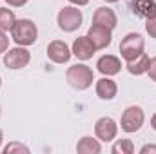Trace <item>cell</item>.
<instances>
[{
	"label": "cell",
	"instance_id": "8",
	"mask_svg": "<svg viewBox=\"0 0 156 154\" xmlns=\"http://www.w3.org/2000/svg\"><path fill=\"white\" fill-rule=\"evenodd\" d=\"M71 49L66 42L62 40H53L49 45H47V58L55 64H67L69 58H71Z\"/></svg>",
	"mask_w": 156,
	"mask_h": 154
},
{
	"label": "cell",
	"instance_id": "9",
	"mask_svg": "<svg viewBox=\"0 0 156 154\" xmlns=\"http://www.w3.org/2000/svg\"><path fill=\"white\" fill-rule=\"evenodd\" d=\"M87 38L93 42V45H94L96 49H105L107 45H111L113 35H111V29L93 24V26L89 27V31H87Z\"/></svg>",
	"mask_w": 156,
	"mask_h": 154
},
{
	"label": "cell",
	"instance_id": "25",
	"mask_svg": "<svg viewBox=\"0 0 156 154\" xmlns=\"http://www.w3.org/2000/svg\"><path fill=\"white\" fill-rule=\"evenodd\" d=\"M69 2H71L73 5H78V7H80V5H87V4H89V0H69Z\"/></svg>",
	"mask_w": 156,
	"mask_h": 154
},
{
	"label": "cell",
	"instance_id": "16",
	"mask_svg": "<svg viewBox=\"0 0 156 154\" xmlns=\"http://www.w3.org/2000/svg\"><path fill=\"white\" fill-rule=\"evenodd\" d=\"M76 152H80V154H100L102 152L100 140H94L93 136L80 138V142H78V145H76Z\"/></svg>",
	"mask_w": 156,
	"mask_h": 154
},
{
	"label": "cell",
	"instance_id": "28",
	"mask_svg": "<svg viewBox=\"0 0 156 154\" xmlns=\"http://www.w3.org/2000/svg\"><path fill=\"white\" fill-rule=\"evenodd\" d=\"M107 4H115V2H120V0H105Z\"/></svg>",
	"mask_w": 156,
	"mask_h": 154
},
{
	"label": "cell",
	"instance_id": "10",
	"mask_svg": "<svg viewBox=\"0 0 156 154\" xmlns=\"http://www.w3.org/2000/svg\"><path fill=\"white\" fill-rule=\"evenodd\" d=\"M94 51H96V47L93 45L91 40L87 38V35L85 37H78L73 42V47H71V53L76 56L78 60H89V58H93Z\"/></svg>",
	"mask_w": 156,
	"mask_h": 154
},
{
	"label": "cell",
	"instance_id": "3",
	"mask_svg": "<svg viewBox=\"0 0 156 154\" xmlns=\"http://www.w3.org/2000/svg\"><path fill=\"white\" fill-rule=\"evenodd\" d=\"M82 20H83V15L82 11L75 7V5H67L64 9L58 11V16H56V22H58V27L66 33H73L76 31L78 27L82 26Z\"/></svg>",
	"mask_w": 156,
	"mask_h": 154
},
{
	"label": "cell",
	"instance_id": "26",
	"mask_svg": "<svg viewBox=\"0 0 156 154\" xmlns=\"http://www.w3.org/2000/svg\"><path fill=\"white\" fill-rule=\"evenodd\" d=\"M151 127H153V129L156 131V113H154V116L151 118Z\"/></svg>",
	"mask_w": 156,
	"mask_h": 154
},
{
	"label": "cell",
	"instance_id": "2",
	"mask_svg": "<svg viewBox=\"0 0 156 154\" xmlns=\"http://www.w3.org/2000/svg\"><path fill=\"white\" fill-rule=\"evenodd\" d=\"M66 78L69 82V85L76 91H85L93 85L94 82V73L89 65L85 64H76V65H71L66 73Z\"/></svg>",
	"mask_w": 156,
	"mask_h": 154
},
{
	"label": "cell",
	"instance_id": "22",
	"mask_svg": "<svg viewBox=\"0 0 156 154\" xmlns=\"http://www.w3.org/2000/svg\"><path fill=\"white\" fill-rule=\"evenodd\" d=\"M147 75H149V78H151L153 82H156V56L149 60V69H147Z\"/></svg>",
	"mask_w": 156,
	"mask_h": 154
},
{
	"label": "cell",
	"instance_id": "13",
	"mask_svg": "<svg viewBox=\"0 0 156 154\" xmlns=\"http://www.w3.org/2000/svg\"><path fill=\"white\" fill-rule=\"evenodd\" d=\"M131 9L140 18H151L156 15V0H131Z\"/></svg>",
	"mask_w": 156,
	"mask_h": 154
},
{
	"label": "cell",
	"instance_id": "4",
	"mask_svg": "<svg viewBox=\"0 0 156 154\" xmlns=\"http://www.w3.org/2000/svg\"><path fill=\"white\" fill-rule=\"evenodd\" d=\"M144 49H145V42L142 38V35H138V33H129L120 42V54L125 62L142 54Z\"/></svg>",
	"mask_w": 156,
	"mask_h": 154
},
{
	"label": "cell",
	"instance_id": "6",
	"mask_svg": "<svg viewBox=\"0 0 156 154\" xmlns=\"http://www.w3.org/2000/svg\"><path fill=\"white\" fill-rule=\"evenodd\" d=\"M29 60H31V53H29L26 47H22V45H16V47L9 49V51L4 54V65H5L7 69H13V71L24 69V67L29 64Z\"/></svg>",
	"mask_w": 156,
	"mask_h": 154
},
{
	"label": "cell",
	"instance_id": "7",
	"mask_svg": "<svg viewBox=\"0 0 156 154\" xmlns=\"http://www.w3.org/2000/svg\"><path fill=\"white\" fill-rule=\"evenodd\" d=\"M94 134L100 142H113L118 134V125L116 121L109 116H104L100 120H96L94 123Z\"/></svg>",
	"mask_w": 156,
	"mask_h": 154
},
{
	"label": "cell",
	"instance_id": "19",
	"mask_svg": "<svg viewBox=\"0 0 156 154\" xmlns=\"http://www.w3.org/2000/svg\"><path fill=\"white\" fill-rule=\"evenodd\" d=\"M4 152H29V147H26L24 143H18V142H11V143H7L5 147H4Z\"/></svg>",
	"mask_w": 156,
	"mask_h": 154
},
{
	"label": "cell",
	"instance_id": "14",
	"mask_svg": "<svg viewBox=\"0 0 156 154\" xmlns=\"http://www.w3.org/2000/svg\"><path fill=\"white\" fill-rule=\"evenodd\" d=\"M116 93H118L116 82L111 80L109 76H104L96 82V94H98V98H102V100H113L116 96Z\"/></svg>",
	"mask_w": 156,
	"mask_h": 154
},
{
	"label": "cell",
	"instance_id": "1",
	"mask_svg": "<svg viewBox=\"0 0 156 154\" xmlns=\"http://www.w3.org/2000/svg\"><path fill=\"white\" fill-rule=\"evenodd\" d=\"M11 38L15 40L16 45H22V47H27V45H33L37 38H38V29H37V24L29 18H20L15 22L13 29H11Z\"/></svg>",
	"mask_w": 156,
	"mask_h": 154
},
{
	"label": "cell",
	"instance_id": "30",
	"mask_svg": "<svg viewBox=\"0 0 156 154\" xmlns=\"http://www.w3.org/2000/svg\"><path fill=\"white\" fill-rule=\"evenodd\" d=\"M0 85H2V78H0Z\"/></svg>",
	"mask_w": 156,
	"mask_h": 154
},
{
	"label": "cell",
	"instance_id": "21",
	"mask_svg": "<svg viewBox=\"0 0 156 154\" xmlns=\"http://www.w3.org/2000/svg\"><path fill=\"white\" fill-rule=\"evenodd\" d=\"M7 47H9V38H7V33L0 31V54H2V53H5V51H7Z\"/></svg>",
	"mask_w": 156,
	"mask_h": 154
},
{
	"label": "cell",
	"instance_id": "11",
	"mask_svg": "<svg viewBox=\"0 0 156 154\" xmlns=\"http://www.w3.org/2000/svg\"><path fill=\"white\" fill-rule=\"evenodd\" d=\"M93 24L96 26H102V27H107V29H115L118 24L116 13L111 9V7H98L93 15Z\"/></svg>",
	"mask_w": 156,
	"mask_h": 154
},
{
	"label": "cell",
	"instance_id": "5",
	"mask_svg": "<svg viewBox=\"0 0 156 154\" xmlns=\"http://www.w3.org/2000/svg\"><path fill=\"white\" fill-rule=\"evenodd\" d=\"M145 121V114H144V109L138 107V105H131L123 111V114L120 118V127L122 131L125 132H136L142 129Z\"/></svg>",
	"mask_w": 156,
	"mask_h": 154
},
{
	"label": "cell",
	"instance_id": "29",
	"mask_svg": "<svg viewBox=\"0 0 156 154\" xmlns=\"http://www.w3.org/2000/svg\"><path fill=\"white\" fill-rule=\"evenodd\" d=\"M0 116H2V107H0Z\"/></svg>",
	"mask_w": 156,
	"mask_h": 154
},
{
	"label": "cell",
	"instance_id": "17",
	"mask_svg": "<svg viewBox=\"0 0 156 154\" xmlns=\"http://www.w3.org/2000/svg\"><path fill=\"white\" fill-rule=\"evenodd\" d=\"M15 22H16L15 13H13L11 9L0 7V31H4V33L11 31V29H13V26H15Z\"/></svg>",
	"mask_w": 156,
	"mask_h": 154
},
{
	"label": "cell",
	"instance_id": "23",
	"mask_svg": "<svg viewBox=\"0 0 156 154\" xmlns=\"http://www.w3.org/2000/svg\"><path fill=\"white\" fill-rule=\"evenodd\" d=\"M29 0H5V4H9L11 7H22V5H26Z\"/></svg>",
	"mask_w": 156,
	"mask_h": 154
},
{
	"label": "cell",
	"instance_id": "15",
	"mask_svg": "<svg viewBox=\"0 0 156 154\" xmlns=\"http://www.w3.org/2000/svg\"><path fill=\"white\" fill-rule=\"evenodd\" d=\"M149 60H151V58H149L145 53H142V54H138L136 58L127 60V71H129L131 75H134V76L145 75L147 69H149Z\"/></svg>",
	"mask_w": 156,
	"mask_h": 154
},
{
	"label": "cell",
	"instance_id": "27",
	"mask_svg": "<svg viewBox=\"0 0 156 154\" xmlns=\"http://www.w3.org/2000/svg\"><path fill=\"white\" fill-rule=\"evenodd\" d=\"M2 142H4V132L0 131V147H2Z\"/></svg>",
	"mask_w": 156,
	"mask_h": 154
},
{
	"label": "cell",
	"instance_id": "20",
	"mask_svg": "<svg viewBox=\"0 0 156 154\" xmlns=\"http://www.w3.org/2000/svg\"><path fill=\"white\" fill-rule=\"evenodd\" d=\"M145 31H147V35H149L151 38H156V15L151 16V18H147V22H145Z\"/></svg>",
	"mask_w": 156,
	"mask_h": 154
},
{
	"label": "cell",
	"instance_id": "24",
	"mask_svg": "<svg viewBox=\"0 0 156 154\" xmlns=\"http://www.w3.org/2000/svg\"><path fill=\"white\" fill-rule=\"evenodd\" d=\"M149 152H156V145H144L140 149V154H149Z\"/></svg>",
	"mask_w": 156,
	"mask_h": 154
},
{
	"label": "cell",
	"instance_id": "12",
	"mask_svg": "<svg viewBox=\"0 0 156 154\" xmlns=\"http://www.w3.org/2000/svg\"><path fill=\"white\" fill-rule=\"evenodd\" d=\"M96 67L104 76H115L122 69V62H120V58L113 56V54H104V56L98 58Z\"/></svg>",
	"mask_w": 156,
	"mask_h": 154
},
{
	"label": "cell",
	"instance_id": "18",
	"mask_svg": "<svg viewBox=\"0 0 156 154\" xmlns=\"http://www.w3.org/2000/svg\"><path fill=\"white\" fill-rule=\"evenodd\" d=\"M111 151H113V154H133L134 152V143L131 140H116Z\"/></svg>",
	"mask_w": 156,
	"mask_h": 154
}]
</instances>
